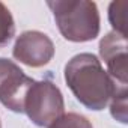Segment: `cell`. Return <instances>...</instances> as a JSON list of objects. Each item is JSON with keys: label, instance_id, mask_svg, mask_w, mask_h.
<instances>
[{"label": "cell", "instance_id": "cell-1", "mask_svg": "<svg viewBox=\"0 0 128 128\" xmlns=\"http://www.w3.org/2000/svg\"><path fill=\"white\" fill-rule=\"evenodd\" d=\"M65 82L77 101L89 110H104L120 86L107 74L92 53L76 54L65 65Z\"/></svg>", "mask_w": 128, "mask_h": 128}, {"label": "cell", "instance_id": "cell-2", "mask_svg": "<svg viewBox=\"0 0 128 128\" xmlns=\"http://www.w3.org/2000/svg\"><path fill=\"white\" fill-rule=\"evenodd\" d=\"M59 32L66 41L88 42L100 33V12L94 2L88 0H56L47 2Z\"/></svg>", "mask_w": 128, "mask_h": 128}, {"label": "cell", "instance_id": "cell-3", "mask_svg": "<svg viewBox=\"0 0 128 128\" xmlns=\"http://www.w3.org/2000/svg\"><path fill=\"white\" fill-rule=\"evenodd\" d=\"M63 95L60 89L48 80L35 82L26 94L23 113H26L36 126H48L63 114Z\"/></svg>", "mask_w": 128, "mask_h": 128}, {"label": "cell", "instance_id": "cell-4", "mask_svg": "<svg viewBox=\"0 0 128 128\" xmlns=\"http://www.w3.org/2000/svg\"><path fill=\"white\" fill-rule=\"evenodd\" d=\"M33 78L26 76L15 62L0 57V102L15 113H23L24 98Z\"/></svg>", "mask_w": 128, "mask_h": 128}, {"label": "cell", "instance_id": "cell-5", "mask_svg": "<svg viewBox=\"0 0 128 128\" xmlns=\"http://www.w3.org/2000/svg\"><path fill=\"white\" fill-rule=\"evenodd\" d=\"M12 56L30 68H41L53 59L54 44L42 32L26 30L15 39Z\"/></svg>", "mask_w": 128, "mask_h": 128}, {"label": "cell", "instance_id": "cell-6", "mask_svg": "<svg viewBox=\"0 0 128 128\" xmlns=\"http://www.w3.org/2000/svg\"><path fill=\"white\" fill-rule=\"evenodd\" d=\"M100 56L107 66V74L120 86L128 84L126 36L116 32L107 33L100 42Z\"/></svg>", "mask_w": 128, "mask_h": 128}, {"label": "cell", "instance_id": "cell-7", "mask_svg": "<svg viewBox=\"0 0 128 128\" xmlns=\"http://www.w3.org/2000/svg\"><path fill=\"white\" fill-rule=\"evenodd\" d=\"M126 9H128L126 0L112 2L108 6V21L113 27V32L122 36H126Z\"/></svg>", "mask_w": 128, "mask_h": 128}, {"label": "cell", "instance_id": "cell-8", "mask_svg": "<svg viewBox=\"0 0 128 128\" xmlns=\"http://www.w3.org/2000/svg\"><path fill=\"white\" fill-rule=\"evenodd\" d=\"M15 35V23L11 11L0 2V48L8 45Z\"/></svg>", "mask_w": 128, "mask_h": 128}, {"label": "cell", "instance_id": "cell-9", "mask_svg": "<svg viewBox=\"0 0 128 128\" xmlns=\"http://www.w3.org/2000/svg\"><path fill=\"white\" fill-rule=\"evenodd\" d=\"M110 112H112V116L122 122V124H126V86H119L116 89V92L113 94L112 100H110Z\"/></svg>", "mask_w": 128, "mask_h": 128}, {"label": "cell", "instance_id": "cell-10", "mask_svg": "<svg viewBox=\"0 0 128 128\" xmlns=\"http://www.w3.org/2000/svg\"><path fill=\"white\" fill-rule=\"evenodd\" d=\"M48 128H94L88 118L78 113H63L54 122L48 125Z\"/></svg>", "mask_w": 128, "mask_h": 128}, {"label": "cell", "instance_id": "cell-11", "mask_svg": "<svg viewBox=\"0 0 128 128\" xmlns=\"http://www.w3.org/2000/svg\"><path fill=\"white\" fill-rule=\"evenodd\" d=\"M0 128H2V122H0Z\"/></svg>", "mask_w": 128, "mask_h": 128}]
</instances>
